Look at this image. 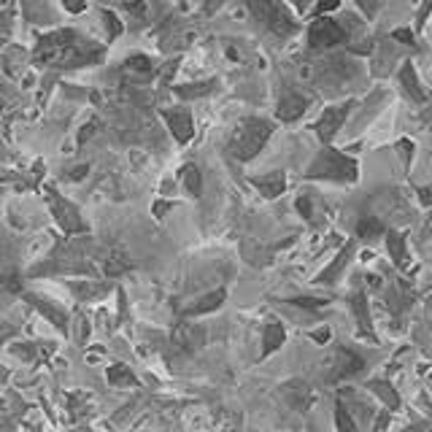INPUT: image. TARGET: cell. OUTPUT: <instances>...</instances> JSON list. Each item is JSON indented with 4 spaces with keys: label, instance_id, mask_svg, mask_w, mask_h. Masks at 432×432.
<instances>
[{
    "label": "cell",
    "instance_id": "cell-1",
    "mask_svg": "<svg viewBox=\"0 0 432 432\" xmlns=\"http://www.w3.org/2000/svg\"><path fill=\"white\" fill-rule=\"evenodd\" d=\"M33 65L49 70H79L100 65L105 60V46L92 41L89 35L68 27H57L52 33L41 35L30 54Z\"/></svg>",
    "mask_w": 432,
    "mask_h": 432
},
{
    "label": "cell",
    "instance_id": "cell-2",
    "mask_svg": "<svg viewBox=\"0 0 432 432\" xmlns=\"http://www.w3.org/2000/svg\"><path fill=\"white\" fill-rule=\"evenodd\" d=\"M273 136V122L262 117H246L235 124L227 140V152L238 162H251L265 149V143Z\"/></svg>",
    "mask_w": 432,
    "mask_h": 432
},
{
    "label": "cell",
    "instance_id": "cell-3",
    "mask_svg": "<svg viewBox=\"0 0 432 432\" xmlns=\"http://www.w3.org/2000/svg\"><path fill=\"white\" fill-rule=\"evenodd\" d=\"M308 181H335V184H354L360 178V162L325 143V149L313 157L306 171Z\"/></svg>",
    "mask_w": 432,
    "mask_h": 432
},
{
    "label": "cell",
    "instance_id": "cell-4",
    "mask_svg": "<svg viewBox=\"0 0 432 432\" xmlns=\"http://www.w3.org/2000/svg\"><path fill=\"white\" fill-rule=\"evenodd\" d=\"M243 3L251 19L257 22V27H262L265 33L276 38H289L297 33V19L284 0H243Z\"/></svg>",
    "mask_w": 432,
    "mask_h": 432
},
{
    "label": "cell",
    "instance_id": "cell-5",
    "mask_svg": "<svg viewBox=\"0 0 432 432\" xmlns=\"http://www.w3.org/2000/svg\"><path fill=\"white\" fill-rule=\"evenodd\" d=\"M308 44L316 52H325V49H335L346 44V27L335 19H327L325 14L313 17L311 27H308Z\"/></svg>",
    "mask_w": 432,
    "mask_h": 432
},
{
    "label": "cell",
    "instance_id": "cell-6",
    "mask_svg": "<svg viewBox=\"0 0 432 432\" xmlns=\"http://www.w3.org/2000/svg\"><path fill=\"white\" fill-rule=\"evenodd\" d=\"M46 200H49V208H52L54 219H57V225L63 227V233L65 235H76V233H86V225L84 219H81V214H79V208L73 206L70 200L65 197H60L54 190H49L46 195Z\"/></svg>",
    "mask_w": 432,
    "mask_h": 432
},
{
    "label": "cell",
    "instance_id": "cell-7",
    "mask_svg": "<svg viewBox=\"0 0 432 432\" xmlns=\"http://www.w3.org/2000/svg\"><path fill=\"white\" fill-rule=\"evenodd\" d=\"M351 108H354V100H346V103H338V105H327L322 111L319 122L313 124V130H316V136H319L322 143H332V138L338 136V130H343Z\"/></svg>",
    "mask_w": 432,
    "mask_h": 432
},
{
    "label": "cell",
    "instance_id": "cell-8",
    "mask_svg": "<svg viewBox=\"0 0 432 432\" xmlns=\"http://www.w3.org/2000/svg\"><path fill=\"white\" fill-rule=\"evenodd\" d=\"M162 119H165L171 136L178 140V143H190V140L195 138V122H192L190 108H184V105L162 108Z\"/></svg>",
    "mask_w": 432,
    "mask_h": 432
},
{
    "label": "cell",
    "instance_id": "cell-9",
    "mask_svg": "<svg viewBox=\"0 0 432 432\" xmlns=\"http://www.w3.org/2000/svg\"><path fill=\"white\" fill-rule=\"evenodd\" d=\"M155 73H157V65L149 54H130V57L122 63V76L136 86L152 81Z\"/></svg>",
    "mask_w": 432,
    "mask_h": 432
},
{
    "label": "cell",
    "instance_id": "cell-10",
    "mask_svg": "<svg viewBox=\"0 0 432 432\" xmlns=\"http://www.w3.org/2000/svg\"><path fill=\"white\" fill-rule=\"evenodd\" d=\"M365 367V360L357 354V351H351V348H346L341 346L338 348V354H335V360H332V367H329L327 379L329 381H343V379H351V376H357L360 370Z\"/></svg>",
    "mask_w": 432,
    "mask_h": 432
},
{
    "label": "cell",
    "instance_id": "cell-11",
    "mask_svg": "<svg viewBox=\"0 0 432 432\" xmlns=\"http://www.w3.org/2000/svg\"><path fill=\"white\" fill-rule=\"evenodd\" d=\"M308 111V98H303L300 92H294V89H284L281 92V98H278V105H276V119L278 122H297L303 114Z\"/></svg>",
    "mask_w": 432,
    "mask_h": 432
},
{
    "label": "cell",
    "instance_id": "cell-12",
    "mask_svg": "<svg viewBox=\"0 0 432 432\" xmlns=\"http://www.w3.org/2000/svg\"><path fill=\"white\" fill-rule=\"evenodd\" d=\"M348 306H351V313H354V319H357L360 335H362V338H367L370 343H376V332H373V316H370V306H367L365 289H357V292L348 294Z\"/></svg>",
    "mask_w": 432,
    "mask_h": 432
},
{
    "label": "cell",
    "instance_id": "cell-13",
    "mask_svg": "<svg viewBox=\"0 0 432 432\" xmlns=\"http://www.w3.org/2000/svg\"><path fill=\"white\" fill-rule=\"evenodd\" d=\"M398 81H400V86H402V92L408 95V100H414V103H424V100H427V92H424L421 81H419V76H416V68H414L411 60L400 63Z\"/></svg>",
    "mask_w": 432,
    "mask_h": 432
},
{
    "label": "cell",
    "instance_id": "cell-14",
    "mask_svg": "<svg viewBox=\"0 0 432 432\" xmlns=\"http://www.w3.org/2000/svg\"><path fill=\"white\" fill-rule=\"evenodd\" d=\"M251 184L257 187V192L262 197H268V200H276L284 195L287 190V176L281 171H273V173H262V176H254L251 178Z\"/></svg>",
    "mask_w": 432,
    "mask_h": 432
},
{
    "label": "cell",
    "instance_id": "cell-15",
    "mask_svg": "<svg viewBox=\"0 0 432 432\" xmlns=\"http://www.w3.org/2000/svg\"><path fill=\"white\" fill-rule=\"evenodd\" d=\"M22 3V14L30 25H54L57 14L52 11L49 0H19Z\"/></svg>",
    "mask_w": 432,
    "mask_h": 432
},
{
    "label": "cell",
    "instance_id": "cell-16",
    "mask_svg": "<svg viewBox=\"0 0 432 432\" xmlns=\"http://www.w3.org/2000/svg\"><path fill=\"white\" fill-rule=\"evenodd\" d=\"M225 300H227L225 287H222V289H214V292H206L203 297H197L195 303H190V306L184 308V316H203V313L219 311Z\"/></svg>",
    "mask_w": 432,
    "mask_h": 432
},
{
    "label": "cell",
    "instance_id": "cell-17",
    "mask_svg": "<svg viewBox=\"0 0 432 432\" xmlns=\"http://www.w3.org/2000/svg\"><path fill=\"white\" fill-rule=\"evenodd\" d=\"M281 392H284V398H287V402L292 405L294 411H300V414H303V411H308L313 395L303 381H289V384H284V386H281Z\"/></svg>",
    "mask_w": 432,
    "mask_h": 432
},
{
    "label": "cell",
    "instance_id": "cell-18",
    "mask_svg": "<svg viewBox=\"0 0 432 432\" xmlns=\"http://www.w3.org/2000/svg\"><path fill=\"white\" fill-rule=\"evenodd\" d=\"M351 254H354V243H346L343 246V251L335 257V262H329L327 268L319 273V276L313 278L316 284H322V287H327V284H335L338 281V276L343 273V268L348 265V259H351Z\"/></svg>",
    "mask_w": 432,
    "mask_h": 432
},
{
    "label": "cell",
    "instance_id": "cell-19",
    "mask_svg": "<svg viewBox=\"0 0 432 432\" xmlns=\"http://www.w3.org/2000/svg\"><path fill=\"white\" fill-rule=\"evenodd\" d=\"M287 341V329L278 319H270L265 329H262V357H270L273 351H278Z\"/></svg>",
    "mask_w": 432,
    "mask_h": 432
},
{
    "label": "cell",
    "instance_id": "cell-20",
    "mask_svg": "<svg viewBox=\"0 0 432 432\" xmlns=\"http://www.w3.org/2000/svg\"><path fill=\"white\" fill-rule=\"evenodd\" d=\"M386 251H389V259L395 262V268L405 270L408 268V246H405V238L400 235L398 230H386Z\"/></svg>",
    "mask_w": 432,
    "mask_h": 432
},
{
    "label": "cell",
    "instance_id": "cell-21",
    "mask_svg": "<svg viewBox=\"0 0 432 432\" xmlns=\"http://www.w3.org/2000/svg\"><path fill=\"white\" fill-rule=\"evenodd\" d=\"M216 79H206V81H192V84H176L173 86V92H176V98H181V100H197V98H206V95H214L216 92Z\"/></svg>",
    "mask_w": 432,
    "mask_h": 432
},
{
    "label": "cell",
    "instance_id": "cell-22",
    "mask_svg": "<svg viewBox=\"0 0 432 432\" xmlns=\"http://www.w3.org/2000/svg\"><path fill=\"white\" fill-rule=\"evenodd\" d=\"M367 392H370V395H376V398H379L381 402L389 408V411H398L400 408V395L392 389V384H389L386 379H373L370 384H367Z\"/></svg>",
    "mask_w": 432,
    "mask_h": 432
},
{
    "label": "cell",
    "instance_id": "cell-23",
    "mask_svg": "<svg viewBox=\"0 0 432 432\" xmlns=\"http://www.w3.org/2000/svg\"><path fill=\"white\" fill-rule=\"evenodd\" d=\"M178 176H181V184H184V190H187L190 197H200L203 195V173H200L197 165H192V162L184 165L178 171Z\"/></svg>",
    "mask_w": 432,
    "mask_h": 432
},
{
    "label": "cell",
    "instance_id": "cell-24",
    "mask_svg": "<svg viewBox=\"0 0 432 432\" xmlns=\"http://www.w3.org/2000/svg\"><path fill=\"white\" fill-rule=\"evenodd\" d=\"M22 65H27V52L22 46H6L3 49V70L8 76H19Z\"/></svg>",
    "mask_w": 432,
    "mask_h": 432
},
{
    "label": "cell",
    "instance_id": "cell-25",
    "mask_svg": "<svg viewBox=\"0 0 432 432\" xmlns=\"http://www.w3.org/2000/svg\"><path fill=\"white\" fill-rule=\"evenodd\" d=\"M105 376H108V384H114V386H119V389H133V386H138L136 373H133L127 365H111Z\"/></svg>",
    "mask_w": 432,
    "mask_h": 432
},
{
    "label": "cell",
    "instance_id": "cell-26",
    "mask_svg": "<svg viewBox=\"0 0 432 432\" xmlns=\"http://www.w3.org/2000/svg\"><path fill=\"white\" fill-rule=\"evenodd\" d=\"M357 235H360V241H376L381 235H386V227L381 225L379 216H362L357 222Z\"/></svg>",
    "mask_w": 432,
    "mask_h": 432
},
{
    "label": "cell",
    "instance_id": "cell-27",
    "mask_svg": "<svg viewBox=\"0 0 432 432\" xmlns=\"http://www.w3.org/2000/svg\"><path fill=\"white\" fill-rule=\"evenodd\" d=\"M130 268V259H127V254H122L119 249H114V251H108L103 259V270L105 276H119L122 270H127Z\"/></svg>",
    "mask_w": 432,
    "mask_h": 432
},
{
    "label": "cell",
    "instance_id": "cell-28",
    "mask_svg": "<svg viewBox=\"0 0 432 432\" xmlns=\"http://www.w3.org/2000/svg\"><path fill=\"white\" fill-rule=\"evenodd\" d=\"M178 338H181L184 348H197V346H203V329L195 327V325H181L178 327Z\"/></svg>",
    "mask_w": 432,
    "mask_h": 432
},
{
    "label": "cell",
    "instance_id": "cell-29",
    "mask_svg": "<svg viewBox=\"0 0 432 432\" xmlns=\"http://www.w3.org/2000/svg\"><path fill=\"white\" fill-rule=\"evenodd\" d=\"M11 33H14V8L8 6L6 11H0V52L8 46Z\"/></svg>",
    "mask_w": 432,
    "mask_h": 432
},
{
    "label": "cell",
    "instance_id": "cell-30",
    "mask_svg": "<svg viewBox=\"0 0 432 432\" xmlns=\"http://www.w3.org/2000/svg\"><path fill=\"white\" fill-rule=\"evenodd\" d=\"M351 411L346 408V402L343 400H338L335 402V424H338V430H357V421L351 419Z\"/></svg>",
    "mask_w": 432,
    "mask_h": 432
},
{
    "label": "cell",
    "instance_id": "cell-31",
    "mask_svg": "<svg viewBox=\"0 0 432 432\" xmlns=\"http://www.w3.org/2000/svg\"><path fill=\"white\" fill-rule=\"evenodd\" d=\"M289 303L294 308H308V311H322L329 306V300H325V297H292Z\"/></svg>",
    "mask_w": 432,
    "mask_h": 432
},
{
    "label": "cell",
    "instance_id": "cell-32",
    "mask_svg": "<svg viewBox=\"0 0 432 432\" xmlns=\"http://www.w3.org/2000/svg\"><path fill=\"white\" fill-rule=\"evenodd\" d=\"M100 17H103V25H105V30H108V38H119L122 30H124V25L119 22V17H117L114 11H100Z\"/></svg>",
    "mask_w": 432,
    "mask_h": 432
},
{
    "label": "cell",
    "instance_id": "cell-33",
    "mask_svg": "<svg viewBox=\"0 0 432 432\" xmlns=\"http://www.w3.org/2000/svg\"><path fill=\"white\" fill-rule=\"evenodd\" d=\"M386 300H389V306H392L395 311H405V308L411 306V297H408V294H402L400 287H395L392 292H386Z\"/></svg>",
    "mask_w": 432,
    "mask_h": 432
},
{
    "label": "cell",
    "instance_id": "cell-34",
    "mask_svg": "<svg viewBox=\"0 0 432 432\" xmlns=\"http://www.w3.org/2000/svg\"><path fill=\"white\" fill-rule=\"evenodd\" d=\"M398 155H400V159H402V165H405V171H411V159H414V143L408 138H402V140H398Z\"/></svg>",
    "mask_w": 432,
    "mask_h": 432
},
{
    "label": "cell",
    "instance_id": "cell-35",
    "mask_svg": "<svg viewBox=\"0 0 432 432\" xmlns=\"http://www.w3.org/2000/svg\"><path fill=\"white\" fill-rule=\"evenodd\" d=\"M294 208L300 211L303 219H308V222L313 219V206H311V197H308V195H300V197L294 200Z\"/></svg>",
    "mask_w": 432,
    "mask_h": 432
},
{
    "label": "cell",
    "instance_id": "cell-36",
    "mask_svg": "<svg viewBox=\"0 0 432 432\" xmlns=\"http://www.w3.org/2000/svg\"><path fill=\"white\" fill-rule=\"evenodd\" d=\"M124 8H127L133 17H138V22H143L146 14H149V8H146V3H143V0H136V3H133V0H124Z\"/></svg>",
    "mask_w": 432,
    "mask_h": 432
},
{
    "label": "cell",
    "instance_id": "cell-37",
    "mask_svg": "<svg viewBox=\"0 0 432 432\" xmlns=\"http://www.w3.org/2000/svg\"><path fill=\"white\" fill-rule=\"evenodd\" d=\"M354 3H357V8H360L367 19H373L379 14V6H381L379 0H354Z\"/></svg>",
    "mask_w": 432,
    "mask_h": 432
},
{
    "label": "cell",
    "instance_id": "cell-38",
    "mask_svg": "<svg viewBox=\"0 0 432 432\" xmlns=\"http://www.w3.org/2000/svg\"><path fill=\"white\" fill-rule=\"evenodd\" d=\"M60 6L70 14H81V11L89 8V0H60Z\"/></svg>",
    "mask_w": 432,
    "mask_h": 432
},
{
    "label": "cell",
    "instance_id": "cell-39",
    "mask_svg": "<svg viewBox=\"0 0 432 432\" xmlns=\"http://www.w3.org/2000/svg\"><path fill=\"white\" fill-rule=\"evenodd\" d=\"M392 38H395V41H400L402 46H414V44H416L414 33H411L408 27H402V30H395V33H392Z\"/></svg>",
    "mask_w": 432,
    "mask_h": 432
},
{
    "label": "cell",
    "instance_id": "cell-40",
    "mask_svg": "<svg viewBox=\"0 0 432 432\" xmlns=\"http://www.w3.org/2000/svg\"><path fill=\"white\" fill-rule=\"evenodd\" d=\"M338 6H341V0H316V11H313V14H316V17H319V14H327V11H335Z\"/></svg>",
    "mask_w": 432,
    "mask_h": 432
},
{
    "label": "cell",
    "instance_id": "cell-41",
    "mask_svg": "<svg viewBox=\"0 0 432 432\" xmlns=\"http://www.w3.org/2000/svg\"><path fill=\"white\" fill-rule=\"evenodd\" d=\"M311 341H313L316 346H327V343H329V329H327V327L313 329V332H311Z\"/></svg>",
    "mask_w": 432,
    "mask_h": 432
},
{
    "label": "cell",
    "instance_id": "cell-42",
    "mask_svg": "<svg viewBox=\"0 0 432 432\" xmlns=\"http://www.w3.org/2000/svg\"><path fill=\"white\" fill-rule=\"evenodd\" d=\"M225 3L227 0H206V3H203V14H208V17H211V14H216Z\"/></svg>",
    "mask_w": 432,
    "mask_h": 432
},
{
    "label": "cell",
    "instance_id": "cell-43",
    "mask_svg": "<svg viewBox=\"0 0 432 432\" xmlns=\"http://www.w3.org/2000/svg\"><path fill=\"white\" fill-rule=\"evenodd\" d=\"M98 127H100V122H89V124H84V133L79 136V143H86L89 136H95V133H98Z\"/></svg>",
    "mask_w": 432,
    "mask_h": 432
},
{
    "label": "cell",
    "instance_id": "cell-44",
    "mask_svg": "<svg viewBox=\"0 0 432 432\" xmlns=\"http://www.w3.org/2000/svg\"><path fill=\"white\" fill-rule=\"evenodd\" d=\"M430 11H432V0H424V6H421V8H419V14H416V22H419V25H424L427 17H430Z\"/></svg>",
    "mask_w": 432,
    "mask_h": 432
},
{
    "label": "cell",
    "instance_id": "cell-45",
    "mask_svg": "<svg viewBox=\"0 0 432 432\" xmlns=\"http://www.w3.org/2000/svg\"><path fill=\"white\" fill-rule=\"evenodd\" d=\"M419 203L421 206H432V187H421L419 190Z\"/></svg>",
    "mask_w": 432,
    "mask_h": 432
},
{
    "label": "cell",
    "instance_id": "cell-46",
    "mask_svg": "<svg viewBox=\"0 0 432 432\" xmlns=\"http://www.w3.org/2000/svg\"><path fill=\"white\" fill-rule=\"evenodd\" d=\"M173 208V203H155V214L157 216H162V214H168Z\"/></svg>",
    "mask_w": 432,
    "mask_h": 432
},
{
    "label": "cell",
    "instance_id": "cell-47",
    "mask_svg": "<svg viewBox=\"0 0 432 432\" xmlns=\"http://www.w3.org/2000/svg\"><path fill=\"white\" fill-rule=\"evenodd\" d=\"M389 424V419L386 416H379V421H376V430H381V427H386Z\"/></svg>",
    "mask_w": 432,
    "mask_h": 432
}]
</instances>
